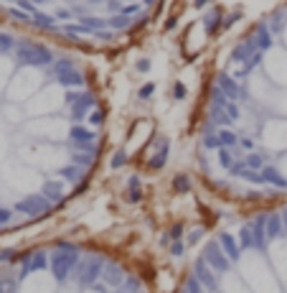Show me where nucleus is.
<instances>
[{
	"instance_id": "nucleus-1",
	"label": "nucleus",
	"mask_w": 287,
	"mask_h": 293,
	"mask_svg": "<svg viewBox=\"0 0 287 293\" xmlns=\"http://www.w3.org/2000/svg\"><path fill=\"white\" fill-rule=\"evenodd\" d=\"M79 262H82V250L74 242H58L56 250L49 255V268L58 283H64L69 273L77 270Z\"/></svg>"
},
{
	"instance_id": "nucleus-2",
	"label": "nucleus",
	"mask_w": 287,
	"mask_h": 293,
	"mask_svg": "<svg viewBox=\"0 0 287 293\" xmlns=\"http://www.w3.org/2000/svg\"><path fill=\"white\" fill-rule=\"evenodd\" d=\"M16 56H18V64H23V66H46L49 62H54L51 49L43 46V43H33V41L18 43Z\"/></svg>"
},
{
	"instance_id": "nucleus-3",
	"label": "nucleus",
	"mask_w": 287,
	"mask_h": 293,
	"mask_svg": "<svg viewBox=\"0 0 287 293\" xmlns=\"http://www.w3.org/2000/svg\"><path fill=\"white\" fill-rule=\"evenodd\" d=\"M77 273H79V286L92 288L102 278V273H104V260L99 255H94V253L86 255V258H82V262L77 265Z\"/></svg>"
},
{
	"instance_id": "nucleus-4",
	"label": "nucleus",
	"mask_w": 287,
	"mask_h": 293,
	"mask_svg": "<svg viewBox=\"0 0 287 293\" xmlns=\"http://www.w3.org/2000/svg\"><path fill=\"white\" fill-rule=\"evenodd\" d=\"M51 207H54V204H51L46 196H43V194H31V196H26V199H21V201L16 204V212L33 219V217H41V214L51 212Z\"/></svg>"
},
{
	"instance_id": "nucleus-5",
	"label": "nucleus",
	"mask_w": 287,
	"mask_h": 293,
	"mask_svg": "<svg viewBox=\"0 0 287 293\" xmlns=\"http://www.w3.org/2000/svg\"><path fill=\"white\" fill-rule=\"evenodd\" d=\"M201 258L208 262V268L214 270L216 275H219V273H229V268H231V260L226 258V253L221 250L219 242H208V245L203 247V255H201Z\"/></svg>"
},
{
	"instance_id": "nucleus-6",
	"label": "nucleus",
	"mask_w": 287,
	"mask_h": 293,
	"mask_svg": "<svg viewBox=\"0 0 287 293\" xmlns=\"http://www.w3.org/2000/svg\"><path fill=\"white\" fill-rule=\"evenodd\" d=\"M54 74H56L58 84H64V87H84V74L69 62V59L54 64Z\"/></svg>"
},
{
	"instance_id": "nucleus-7",
	"label": "nucleus",
	"mask_w": 287,
	"mask_h": 293,
	"mask_svg": "<svg viewBox=\"0 0 287 293\" xmlns=\"http://www.w3.org/2000/svg\"><path fill=\"white\" fill-rule=\"evenodd\" d=\"M196 278H199V283L201 286H206V291L208 293H219V278H216V273L208 268V262L203 260V258H199L196 260V265H193V270H191Z\"/></svg>"
},
{
	"instance_id": "nucleus-8",
	"label": "nucleus",
	"mask_w": 287,
	"mask_h": 293,
	"mask_svg": "<svg viewBox=\"0 0 287 293\" xmlns=\"http://www.w3.org/2000/svg\"><path fill=\"white\" fill-rule=\"evenodd\" d=\"M23 268H21V278L26 275H31L36 270H46L49 268V253H43V250H36V253H26L23 258Z\"/></svg>"
},
{
	"instance_id": "nucleus-9",
	"label": "nucleus",
	"mask_w": 287,
	"mask_h": 293,
	"mask_svg": "<svg viewBox=\"0 0 287 293\" xmlns=\"http://www.w3.org/2000/svg\"><path fill=\"white\" fill-rule=\"evenodd\" d=\"M94 102H97V97H94V92H79L77 95V102L71 105V117L74 120H86L89 115H92V107H94Z\"/></svg>"
},
{
	"instance_id": "nucleus-10",
	"label": "nucleus",
	"mask_w": 287,
	"mask_h": 293,
	"mask_svg": "<svg viewBox=\"0 0 287 293\" xmlns=\"http://www.w3.org/2000/svg\"><path fill=\"white\" fill-rule=\"evenodd\" d=\"M254 54H257V43H254V36L249 33L247 38H241V41L236 43V49L231 51V62H236V64L249 62Z\"/></svg>"
},
{
	"instance_id": "nucleus-11",
	"label": "nucleus",
	"mask_w": 287,
	"mask_h": 293,
	"mask_svg": "<svg viewBox=\"0 0 287 293\" xmlns=\"http://www.w3.org/2000/svg\"><path fill=\"white\" fill-rule=\"evenodd\" d=\"M252 36H254V43H257V51H259V54L269 51L272 43H275V41H272V31H269L267 23H257L254 31H252Z\"/></svg>"
},
{
	"instance_id": "nucleus-12",
	"label": "nucleus",
	"mask_w": 287,
	"mask_h": 293,
	"mask_svg": "<svg viewBox=\"0 0 287 293\" xmlns=\"http://www.w3.org/2000/svg\"><path fill=\"white\" fill-rule=\"evenodd\" d=\"M219 245H221V250L226 253V258H229L231 262L239 260L241 247H239V242H236V237H234L231 232H221V234H219Z\"/></svg>"
},
{
	"instance_id": "nucleus-13",
	"label": "nucleus",
	"mask_w": 287,
	"mask_h": 293,
	"mask_svg": "<svg viewBox=\"0 0 287 293\" xmlns=\"http://www.w3.org/2000/svg\"><path fill=\"white\" fill-rule=\"evenodd\" d=\"M252 227V237H254V250H259V253H264V232H267V214H259L254 219V222L249 225Z\"/></svg>"
},
{
	"instance_id": "nucleus-14",
	"label": "nucleus",
	"mask_w": 287,
	"mask_h": 293,
	"mask_svg": "<svg viewBox=\"0 0 287 293\" xmlns=\"http://www.w3.org/2000/svg\"><path fill=\"white\" fill-rule=\"evenodd\" d=\"M216 87H219V90L224 92V97L229 99V102H234L236 97H241V95H244V90H241V87L236 84V79H234V77H226V74H221V77H219Z\"/></svg>"
},
{
	"instance_id": "nucleus-15",
	"label": "nucleus",
	"mask_w": 287,
	"mask_h": 293,
	"mask_svg": "<svg viewBox=\"0 0 287 293\" xmlns=\"http://www.w3.org/2000/svg\"><path fill=\"white\" fill-rule=\"evenodd\" d=\"M259 181H262V184H272L275 189H287V179L277 171V166H272V163H267V166L262 168Z\"/></svg>"
},
{
	"instance_id": "nucleus-16",
	"label": "nucleus",
	"mask_w": 287,
	"mask_h": 293,
	"mask_svg": "<svg viewBox=\"0 0 287 293\" xmlns=\"http://www.w3.org/2000/svg\"><path fill=\"white\" fill-rule=\"evenodd\" d=\"M69 138H71V143H94V140H97V130L74 123L71 130H69Z\"/></svg>"
},
{
	"instance_id": "nucleus-17",
	"label": "nucleus",
	"mask_w": 287,
	"mask_h": 293,
	"mask_svg": "<svg viewBox=\"0 0 287 293\" xmlns=\"http://www.w3.org/2000/svg\"><path fill=\"white\" fill-rule=\"evenodd\" d=\"M102 281H104V286L119 288V286H122V281H125V270H122V265H115V262H110V265H104Z\"/></svg>"
},
{
	"instance_id": "nucleus-18",
	"label": "nucleus",
	"mask_w": 287,
	"mask_h": 293,
	"mask_svg": "<svg viewBox=\"0 0 287 293\" xmlns=\"http://www.w3.org/2000/svg\"><path fill=\"white\" fill-rule=\"evenodd\" d=\"M41 194L46 196L51 204H61V201L66 199V194H64V184H61V181H46V184H43V189H41Z\"/></svg>"
},
{
	"instance_id": "nucleus-19",
	"label": "nucleus",
	"mask_w": 287,
	"mask_h": 293,
	"mask_svg": "<svg viewBox=\"0 0 287 293\" xmlns=\"http://www.w3.org/2000/svg\"><path fill=\"white\" fill-rule=\"evenodd\" d=\"M203 28H206L208 36H216L221 28H224V13H221L219 8H214V10H211L208 16L203 18Z\"/></svg>"
},
{
	"instance_id": "nucleus-20",
	"label": "nucleus",
	"mask_w": 287,
	"mask_h": 293,
	"mask_svg": "<svg viewBox=\"0 0 287 293\" xmlns=\"http://www.w3.org/2000/svg\"><path fill=\"white\" fill-rule=\"evenodd\" d=\"M285 232V222H282V214L280 212H269L267 214V237L275 240Z\"/></svg>"
},
{
	"instance_id": "nucleus-21",
	"label": "nucleus",
	"mask_w": 287,
	"mask_h": 293,
	"mask_svg": "<svg viewBox=\"0 0 287 293\" xmlns=\"http://www.w3.org/2000/svg\"><path fill=\"white\" fill-rule=\"evenodd\" d=\"M54 21H56L54 16H46V13H41V10H38L36 16L31 18V23H33V26H38V28H46V31H51V33H54V31H61V26H58V23H54Z\"/></svg>"
},
{
	"instance_id": "nucleus-22",
	"label": "nucleus",
	"mask_w": 287,
	"mask_h": 293,
	"mask_svg": "<svg viewBox=\"0 0 287 293\" xmlns=\"http://www.w3.org/2000/svg\"><path fill=\"white\" fill-rule=\"evenodd\" d=\"M168 148H171V145H168V140H163L160 151H158L153 158L147 161V168H150V171H158V168H163V166H165V158H168Z\"/></svg>"
},
{
	"instance_id": "nucleus-23",
	"label": "nucleus",
	"mask_w": 287,
	"mask_h": 293,
	"mask_svg": "<svg viewBox=\"0 0 287 293\" xmlns=\"http://www.w3.org/2000/svg\"><path fill=\"white\" fill-rule=\"evenodd\" d=\"M244 163H247V168L249 171H254V173H262V168L267 166V156L264 153H249L247 158H244Z\"/></svg>"
},
{
	"instance_id": "nucleus-24",
	"label": "nucleus",
	"mask_w": 287,
	"mask_h": 293,
	"mask_svg": "<svg viewBox=\"0 0 287 293\" xmlns=\"http://www.w3.org/2000/svg\"><path fill=\"white\" fill-rule=\"evenodd\" d=\"M236 242L241 250H254V237H252V227L249 225H241L239 234H236Z\"/></svg>"
},
{
	"instance_id": "nucleus-25",
	"label": "nucleus",
	"mask_w": 287,
	"mask_h": 293,
	"mask_svg": "<svg viewBox=\"0 0 287 293\" xmlns=\"http://www.w3.org/2000/svg\"><path fill=\"white\" fill-rule=\"evenodd\" d=\"M216 135H219V143H221V148H229V151H231L234 145H239V135L234 133L231 128H229V130H219Z\"/></svg>"
},
{
	"instance_id": "nucleus-26",
	"label": "nucleus",
	"mask_w": 287,
	"mask_h": 293,
	"mask_svg": "<svg viewBox=\"0 0 287 293\" xmlns=\"http://www.w3.org/2000/svg\"><path fill=\"white\" fill-rule=\"evenodd\" d=\"M173 192L175 194H188L191 192V179L186 173H175L173 176Z\"/></svg>"
},
{
	"instance_id": "nucleus-27",
	"label": "nucleus",
	"mask_w": 287,
	"mask_h": 293,
	"mask_svg": "<svg viewBox=\"0 0 287 293\" xmlns=\"http://www.w3.org/2000/svg\"><path fill=\"white\" fill-rule=\"evenodd\" d=\"M132 26V18L130 16H112L107 18V28H112V31H125V28Z\"/></svg>"
},
{
	"instance_id": "nucleus-28",
	"label": "nucleus",
	"mask_w": 287,
	"mask_h": 293,
	"mask_svg": "<svg viewBox=\"0 0 287 293\" xmlns=\"http://www.w3.org/2000/svg\"><path fill=\"white\" fill-rule=\"evenodd\" d=\"M71 151H74V153H84V156L97 158L99 145H97V143H71Z\"/></svg>"
},
{
	"instance_id": "nucleus-29",
	"label": "nucleus",
	"mask_w": 287,
	"mask_h": 293,
	"mask_svg": "<svg viewBox=\"0 0 287 293\" xmlns=\"http://www.w3.org/2000/svg\"><path fill=\"white\" fill-rule=\"evenodd\" d=\"M79 176H82V168L74 166V163H69V166H64V168H58V179H61V181H77Z\"/></svg>"
},
{
	"instance_id": "nucleus-30",
	"label": "nucleus",
	"mask_w": 287,
	"mask_h": 293,
	"mask_svg": "<svg viewBox=\"0 0 287 293\" xmlns=\"http://www.w3.org/2000/svg\"><path fill=\"white\" fill-rule=\"evenodd\" d=\"M183 293H203V286L199 283V278L193 273L186 275V283H183Z\"/></svg>"
},
{
	"instance_id": "nucleus-31",
	"label": "nucleus",
	"mask_w": 287,
	"mask_h": 293,
	"mask_svg": "<svg viewBox=\"0 0 287 293\" xmlns=\"http://www.w3.org/2000/svg\"><path fill=\"white\" fill-rule=\"evenodd\" d=\"M234 161H236V158H234V151H229V148H221V151H219V166H221V168L229 171V168L234 166Z\"/></svg>"
},
{
	"instance_id": "nucleus-32",
	"label": "nucleus",
	"mask_w": 287,
	"mask_h": 293,
	"mask_svg": "<svg viewBox=\"0 0 287 293\" xmlns=\"http://www.w3.org/2000/svg\"><path fill=\"white\" fill-rule=\"evenodd\" d=\"M13 49H18L16 38H13L10 33H0V54H8V51H13Z\"/></svg>"
},
{
	"instance_id": "nucleus-33",
	"label": "nucleus",
	"mask_w": 287,
	"mask_h": 293,
	"mask_svg": "<svg viewBox=\"0 0 287 293\" xmlns=\"http://www.w3.org/2000/svg\"><path fill=\"white\" fill-rule=\"evenodd\" d=\"M127 153L122 151V148H119V151H115V156H112V161H110V166L117 171V168H122V166H127Z\"/></svg>"
},
{
	"instance_id": "nucleus-34",
	"label": "nucleus",
	"mask_w": 287,
	"mask_h": 293,
	"mask_svg": "<svg viewBox=\"0 0 287 293\" xmlns=\"http://www.w3.org/2000/svg\"><path fill=\"white\" fill-rule=\"evenodd\" d=\"M163 240H173V242H175V240H183V222H175Z\"/></svg>"
},
{
	"instance_id": "nucleus-35",
	"label": "nucleus",
	"mask_w": 287,
	"mask_h": 293,
	"mask_svg": "<svg viewBox=\"0 0 287 293\" xmlns=\"http://www.w3.org/2000/svg\"><path fill=\"white\" fill-rule=\"evenodd\" d=\"M168 253H171L173 258H183V255H186V242H183V240L171 242V245H168Z\"/></svg>"
},
{
	"instance_id": "nucleus-36",
	"label": "nucleus",
	"mask_w": 287,
	"mask_h": 293,
	"mask_svg": "<svg viewBox=\"0 0 287 293\" xmlns=\"http://www.w3.org/2000/svg\"><path fill=\"white\" fill-rule=\"evenodd\" d=\"M122 293H138L140 291V278H135V275H130L127 281H125V286L119 288Z\"/></svg>"
},
{
	"instance_id": "nucleus-37",
	"label": "nucleus",
	"mask_w": 287,
	"mask_h": 293,
	"mask_svg": "<svg viewBox=\"0 0 287 293\" xmlns=\"http://www.w3.org/2000/svg\"><path fill=\"white\" fill-rule=\"evenodd\" d=\"M203 148H208V151H221V143H219V135H214V133H208V135H203Z\"/></svg>"
},
{
	"instance_id": "nucleus-38",
	"label": "nucleus",
	"mask_w": 287,
	"mask_h": 293,
	"mask_svg": "<svg viewBox=\"0 0 287 293\" xmlns=\"http://www.w3.org/2000/svg\"><path fill=\"white\" fill-rule=\"evenodd\" d=\"M92 161H94L92 156H84V153H74V156H71V163H74V166H79V168L89 166Z\"/></svg>"
},
{
	"instance_id": "nucleus-39",
	"label": "nucleus",
	"mask_w": 287,
	"mask_h": 293,
	"mask_svg": "<svg viewBox=\"0 0 287 293\" xmlns=\"http://www.w3.org/2000/svg\"><path fill=\"white\" fill-rule=\"evenodd\" d=\"M86 120H89V125H92V128H99L104 123V110H92V115H89Z\"/></svg>"
},
{
	"instance_id": "nucleus-40",
	"label": "nucleus",
	"mask_w": 287,
	"mask_h": 293,
	"mask_svg": "<svg viewBox=\"0 0 287 293\" xmlns=\"http://www.w3.org/2000/svg\"><path fill=\"white\" fill-rule=\"evenodd\" d=\"M186 95H188L186 84H183V82H175V84H173V99H186Z\"/></svg>"
},
{
	"instance_id": "nucleus-41",
	"label": "nucleus",
	"mask_w": 287,
	"mask_h": 293,
	"mask_svg": "<svg viewBox=\"0 0 287 293\" xmlns=\"http://www.w3.org/2000/svg\"><path fill=\"white\" fill-rule=\"evenodd\" d=\"M229 173H231V176H244V173H247V163H244V158H241V161H234V166L229 168Z\"/></svg>"
},
{
	"instance_id": "nucleus-42",
	"label": "nucleus",
	"mask_w": 287,
	"mask_h": 293,
	"mask_svg": "<svg viewBox=\"0 0 287 293\" xmlns=\"http://www.w3.org/2000/svg\"><path fill=\"white\" fill-rule=\"evenodd\" d=\"M16 281H10V278H3L0 281V293H16Z\"/></svg>"
},
{
	"instance_id": "nucleus-43",
	"label": "nucleus",
	"mask_w": 287,
	"mask_h": 293,
	"mask_svg": "<svg viewBox=\"0 0 287 293\" xmlns=\"http://www.w3.org/2000/svg\"><path fill=\"white\" fill-rule=\"evenodd\" d=\"M153 92H155V84H153V82H147L145 87H140L138 97H140V99H150V97H153Z\"/></svg>"
},
{
	"instance_id": "nucleus-44",
	"label": "nucleus",
	"mask_w": 287,
	"mask_h": 293,
	"mask_svg": "<svg viewBox=\"0 0 287 293\" xmlns=\"http://www.w3.org/2000/svg\"><path fill=\"white\" fill-rule=\"evenodd\" d=\"M71 16H74V10H71V8H56V13H54V18H56V21H61V18L69 21Z\"/></svg>"
},
{
	"instance_id": "nucleus-45",
	"label": "nucleus",
	"mask_w": 287,
	"mask_h": 293,
	"mask_svg": "<svg viewBox=\"0 0 287 293\" xmlns=\"http://www.w3.org/2000/svg\"><path fill=\"white\" fill-rule=\"evenodd\" d=\"M239 148L247 151V156L254 153V140H252V138H239Z\"/></svg>"
},
{
	"instance_id": "nucleus-46",
	"label": "nucleus",
	"mask_w": 287,
	"mask_h": 293,
	"mask_svg": "<svg viewBox=\"0 0 287 293\" xmlns=\"http://www.w3.org/2000/svg\"><path fill=\"white\" fill-rule=\"evenodd\" d=\"M226 115H229L231 120H239V105L236 102H229V105H226Z\"/></svg>"
},
{
	"instance_id": "nucleus-47",
	"label": "nucleus",
	"mask_w": 287,
	"mask_h": 293,
	"mask_svg": "<svg viewBox=\"0 0 287 293\" xmlns=\"http://www.w3.org/2000/svg\"><path fill=\"white\" fill-rule=\"evenodd\" d=\"M201 237H203V229H191L188 232V245H196Z\"/></svg>"
},
{
	"instance_id": "nucleus-48",
	"label": "nucleus",
	"mask_w": 287,
	"mask_h": 293,
	"mask_svg": "<svg viewBox=\"0 0 287 293\" xmlns=\"http://www.w3.org/2000/svg\"><path fill=\"white\" fill-rule=\"evenodd\" d=\"M10 217H13V212H10V209L0 207V225H8V222H10Z\"/></svg>"
},
{
	"instance_id": "nucleus-49",
	"label": "nucleus",
	"mask_w": 287,
	"mask_h": 293,
	"mask_svg": "<svg viewBox=\"0 0 287 293\" xmlns=\"http://www.w3.org/2000/svg\"><path fill=\"white\" fill-rule=\"evenodd\" d=\"M127 199L130 201H140L143 199V192H140V189H127Z\"/></svg>"
},
{
	"instance_id": "nucleus-50",
	"label": "nucleus",
	"mask_w": 287,
	"mask_h": 293,
	"mask_svg": "<svg viewBox=\"0 0 287 293\" xmlns=\"http://www.w3.org/2000/svg\"><path fill=\"white\" fill-rule=\"evenodd\" d=\"M135 69L143 71V74H145V71H150V59H140V62L135 64Z\"/></svg>"
},
{
	"instance_id": "nucleus-51",
	"label": "nucleus",
	"mask_w": 287,
	"mask_h": 293,
	"mask_svg": "<svg viewBox=\"0 0 287 293\" xmlns=\"http://www.w3.org/2000/svg\"><path fill=\"white\" fill-rule=\"evenodd\" d=\"M13 258H16V253H13V250H0V262H8Z\"/></svg>"
},
{
	"instance_id": "nucleus-52",
	"label": "nucleus",
	"mask_w": 287,
	"mask_h": 293,
	"mask_svg": "<svg viewBox=\"0 0 287 293\" xmlns=\"http://www.w3.org/2000/svg\"><path fill=\"white\" fill-rule=\"evenodd\" d=\"M89 291H92V293H107V288H104V281H97L92 288H89Z\"/></svg>"
},
{
	"instance_id": "nucleus-53",
	"label": "nucleus",
	"mask_w": 287,
	"mask_h": 293,
	"mask_svg": "<svg viewBox=\"0 0 287 293\" xmlns=\"http://www.w3.org/2000/svg\"><path fill=\"white\" fill-rule=\"evenodd\" d=\"M127 189H140V176H130V181H127Z\"/></svg>"
},
{
	"instance_id": "nucleus-54",
	"label": "nucleus",
	"mask_w": 287,
	"mask_h": 293,
	"mask_svg": "<svg viewBox=\"0 0 287 293\" xmlns=\"http://www.w3.org/2000/svg\"><path fill=\"white\" fill-rule=\"evenodd\" d=\"M175 23H178V18H175V16H171V18H168V23L163 26V31H173V28H175Z\"/></svg>"
},
{
	"instance_id": "nucleus-55",
	"label": "nucleus",
	"mask_w": 287,
	"mask_h": 293,
	"mask_svg": "<svg viewBox=\"0 0 287 293\" xmlns=\"http://www.w3.org/2000/svg\"><path fill=\"white\" fill-rule=\"evenodd\" d=\"M236 18H239V13H234V16H229V18H224V31H226V28H231Z\"/></svg>"
},
{
	"instance_id": "nucleus-56",
	"label": "nucleus",
	"mask_w": 287,
	"mask_h": 293,
	"mask_svg": "<svg viewBox=\"0 0 287 293\" xmlns=\"http://www.w3.org/2000/svg\"><path fill=\"white\" fill-rule=\"evenodd\" d=\"M282 214V222H285V229H287V207H285V212H280Z\"/></svg>"
},
{
	"instance_id": "nucleus-57",
	"label": "nucleus",
	"mask_w": 287,
	"mask_h": 293,
	"mask_svg": "<svg viewBox=\"0 0 287 293\" xmlns=\"http://www.w3.org/2000/svg\"><path fill=\"white\" fill-rule=\"evenodd\" d=\"M180 293H183V291H180Z\"/></svg>"
}]
</instances>
